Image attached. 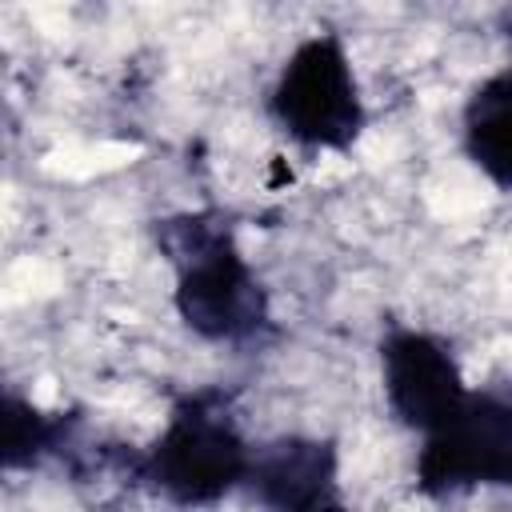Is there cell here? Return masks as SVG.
<instances>
[{
    "label": "cell",
    "mask_w": 512,
    "mask_h": 512,
    "mask_svg": "<svg viewBox=\"0 0 512 512\" xmlns=\"http://www.w3.org/2000/svg\"><path fill=\"white\" fill-rule=\"evenodd\" d=\"M156 244L176 272L172 308L192 336L240 348L256 344L272 328L268 292L220 216H168L156 224Z\"/></svg>",
    "instance_id": "1"
},
{
    "label": "cell",
    "mask_w": 512,
    "mask_h": 512,
    "mask_svg": "<svg viewBox=\"0 0 512 512\" xmlns=\"http://www.w3.org/2000/svg\"><path fill=\"white\" fill-rule=\"evenodd\" d=\"M252 452L228 400L220 392H196L172 408L160 436L136 460V472L172 504H216L248 484Z\"/></svg>",
    "instance_id": "2"
},
{
    "label": "cell",
    "mask_w": 512,
    "mask_h": 512,
    "mask_svg": "<svg viewBox=\"0 0 512 512\" xmlns=\"http://www.w3.org/2000/svg\"><path fill=\"white\" fill-rule=\"evenodd\" d=\"M268 116L300 148H356L368 128V108L340 32H316L288 52L268 88Z\"/></svg>",
    "instance_id": "3"
},
{
    "label": "cell",
    "mask_w": 512,
    "mask_h": 512,
    "mask_svg": "<svg viewBox=\"0 0 512 512\" xmlns=\"http://www.w3.org/2000/svg\"><path fill=\"white\" fill-rule=\"evenodd\" d=\"M416 480L428 496H460L488 484L512 488V396L468 392L460 412L424 436Z\"/></svg>",
    "instance_id": "4"
},
{
    "label": "cell",
    "mask_w": 512,
    "mask_h": 512,
    "mask_svg": "<svg viewBox=\"0 0 512 512\" xmlns=\"http://www.w3.org/2000/svg\"><path fill=\"white\" fill-rule=\"evenodd\" d=\"M380 388L388 412L420 436L452 420L468 400L452 344L420 328H392L380 340Z\"/></svg>",
    "instance_id": "5"
},
{
    "label": "cell",
    "mask_w": 512,
    "mask_h": 512,
    "mask_svg": "<svg viewBox=\"0 0 512 512\" xmlns=\"http://www.w3.org/2000/svg\"><path fill=\"white\" fill-rule=\"evenodd\" d=\"M340 452L324 436H276L252 452L248 488L280 512H316L340 504Z\"/></svg>",
    "instance_id": "6"
},
{
    "label": "cell",
    "mask_w": 512,
    "mask_h": 512,
    "mask_svg": "<svg viewBox=\"0 0 512 512\" xmlns=\"http://www.w3.org/2000/svg\"><path fill=\"white\" fill-rule=\"evenodd\" d=\"M460 144L484 180L512 192V64L468 92L460 108Z\"/></svg>",
    "instance_id": "7"
},
{
    "label": "cell",
    "mask_w": 512,
    "mask_h": 512,
    "mask_svg": "<svg viewBox=\"0 0 512 512\" xmlns=\"http://www.w3.org/2000/svg\"><path fill=\"white\" fill-rule=\"evenodd\" d=\"M76 428V416L68 412H48L20 396L16 388H4V408H0V464L4 472L36 468L48 456H56Z\"/></svg>",
    "instance_id": "8"
}]
</instances>
